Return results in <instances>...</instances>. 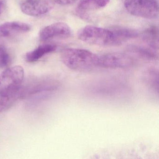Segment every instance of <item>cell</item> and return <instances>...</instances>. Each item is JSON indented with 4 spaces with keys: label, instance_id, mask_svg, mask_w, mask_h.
<instances>
[{
    "label": "cell",
    "instance_id": "cell-5",
    "mask_svg": "<svg viewBox=\"0 0 159 159\" xmlns=\"http://www.w3.org/2000/svg\"><path fill=\"white\" fill-rule=\"evenodd\" d=\"M124 6L132 15L153 19L158 14V4L155 0H125Z\"/></svg>",
    "mask_w": 159,
    "mask_h": 159
},
{
    "label": "cell",
    "instance_id": "cell-1",
    "mask_svg": "<svg viewBox=\"0 0 159 159\" xmlns=\"http://www.w3.org/2000/svg\"><path fill=\"white\" fill-rule=\"evenodd\" d=\"M61 57L66 66L77 72H89L98 67V56L84 49H65Z\"/></svg>",
    "mask_w": 159,
    "mask_h": 159
},
{
    "label": "cell",
    "instance_id": "cell-13",
    "mask_svg": "<svg viewBox=\"0 0 159 159\" xmlns=\"http://www.w3.org/2000/svg\"><path fill=\"white\" fill-rule=\"evenodd\" d=\"M144 80L147 84L155 92H158V71L153 69L148 70L144 75Z\"/></svg>",
    "mask_w": 159,
    "mask_h": 159
},
{
    "label": "cell",
    "instance_id": "cell-17",
    "mask_svg": "<svg viewBox=\"0 0 159 159\" xmlns=\"http://www.w3.org/2000/svg\"><path fill=\"white\" fill-rule=\"evenodd\" d=\"M4 7V2L3 0H0V15L3 11Z\"/></svg>",
    "mask_w": 159,
    "mask_h": 159
},
{
    "label": "cell",
    "instance_id": "cell-15",
    "mask_svg": "<svg viewBox=\"0 0 159 159\" xmlns=\"http://www.w3.org/2000/svg\"><path fill=\"white\" fill-rule=\"evenodd\" d=\"M11 57L7 48L0 45V68L7 67L11 64Z\"/></svg>",
    "mask_w": 159,
    "mask_h": 159
},
{
    "label": "cell",
    "instance_id": "cell-11",
    "mask_svg": "<svg viewBox=\"0 0 159 159\" xmlns=\"http://www.w3.org/2000/svg\"><path fill=\"white\" fill-rule=\"evenodd\" d=\"M109 2L110 0H81L77 8L80 12L96 11L106 7Z\"/></svg>",
    "mask_w": 159,
    "mask_h": 159
},
{
    "label": "cell",
    "instance_id": "cell-9",
    "mask_svg": "<svg viewBox=\"0 0 159 159\" xmlns=\"http://www.w3.org/2000/svg\"><path fill=\"white\" fill-rule=\"evenodd\" d=\"M113 34V46H118L138 36L136 30L124 27H116L111 29Z\"/></svg>",
    "mask_w": 159,
    "mask_h": 159
},
{
    "label": "cell",
    "instance_id": "cell-14",
    "mask_svg": "<svg viewBox=\"0 0 159 159\" xmlns=\"http://www.w3.org/2000/svg\"><path fill=\"white\" fill-rule=\"evenodd\" d=\"M18 96H8L0 93V112L11 106Z\"/></svg>",
    "mask_w": 159,
    "mask_h": 159
},
{
    "label": "cell",
    "instance_id": "cell-6",
    "mask_svg": "<svg viewBox=\"0 0 159 159\" xmlns=\"http://www.w3.org/2000/svg\"><path fill=\"white\" fill-rule=\"evenodd\" d=\"M52 2V0H23L20 8L27 15L41 16L51 11L53 8Z\"/></svg>",
    "mask_w": 159,
    "mask_h": 159
},
{
    "label": "cell",
    "instance_id": "cell-2",
    "mask_svg": "<svg viewBox=\"0 0 159 159\" xmlns=\"http://www.w3.org/2000/svg\"><path fill=\"white\" fill-rule=\"evenodd\" d=\"M24 77L25 71L21 66L6 69L0 75V93L5 95L19 96Z\"/></svg>",
    "mask_w": 159,
    "mask_h": 159
},
{
    "label": "cell",
    "instance_id": "cell-4",
    "mask_svg": "<svg viewBox=\"0 0 159 159\" xmlns=\"http://www.w3.org/2000/svg\"><path fill=\"white\" fill-rule=\"evenodd\" d=\"M132 56L121 52H111L98 56V67L108 69H127L135 65Z\"/></svg>",
    "mask_w": 159,
    "mask_h": 159
},
{
    "label": "cell",
    "instance_id": "cell-12",
    "mask_svg": "<svg viewBox=\"0 0 159 159\" xmlns=\"http://www.w3.org/2000/svg\"><path fill=\"white\" fill-rule=\"evenodd\" d=\"M143 39L151 48L157 49L158 47L159 33L156 26H151L147 29L143 33Z\"/></svg>",
    "mask_w": 159,
    "mask_h": 159
},
{
    "label": "cell",
    "instance_id": "cell-16",
    "mask_svg": "<svg viewBox=\"0 0 159 159\" xmlns=\"http://www.w3.org/2000/svg\"><path fill=\"white\" fill-rule=\"evenodd\" d=\"M53 2L62 5H70L76 2L77 0H52Z\"/></svg>",
    "mask_w": 159,
    "mask_h": 159
},
{
    "label": "cell",
    "instance_id": "cell-3",
    "mask_svg": "<svg viewBox=\"0 0 159 159\" xmlns=\"http://www.w3.org/2000/svg\"><path fill=\"white\" fill-rule=\"evenodd\" d=\"M79 39L84 42L98 46H113V34L110 29L88 25L78 33Z\"/></svg>",
    "mask_w": 159,
    "mask_h": 159
},
{
    "label": "cell",
    "instance_id": "cell-8",
    "mask_svg": "<svg viewBox=\"0 0 159 159\" xmlns=\"http://www.w3.org/2000/svg\"><path fill=\"white\" fill-rule=\"evenodd\" d=\"M30 26L26 23L10 22L0 25V38L9 37L17 33H26L30 30Z\"/></svg>",
    "mask_w": 159,
    "mask_h": 159
},
{
    "label": "cell",
    "instance_id": "cell-7",
    "mask_svg": "<svg viewBox=\"0 0 159 159\" xmlns=\"http://www.w3.org/2000/svg\"><path fill=\"white\" fill-rule=\"evenodd\" d=\"M71 30L68 25L63 22H58L49 25L43 29L39 33L40 39L46 41L54 38H69Z\"/></svg>",
    "mask_w": 159,
    "mask_h": 159
},
{
    "label": "cell",
    "instance_id": "cell-10",
    "mask_svg": "<svg viewBox=\"0 0 159 159\" xmlns=\"http://www.w3.org/2000/svg\"><path fill=\"white\" fill-rule=\"evenodd\" d=\"M55 44H45L40 45L35 50L29 52L25 55V60L29 63H33L40 59L45 55L53 52L56 50Z\"/></svg>",
    "mask_w": 159,
    "mask_h": 159
}]
</instances>
